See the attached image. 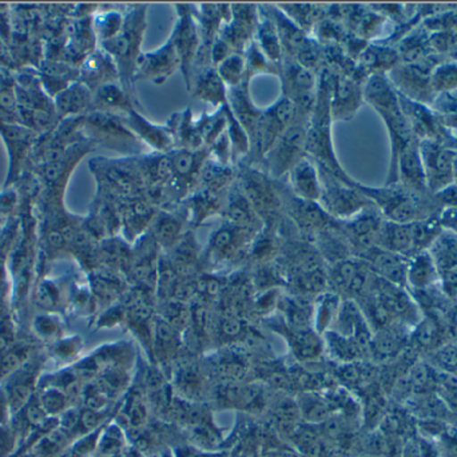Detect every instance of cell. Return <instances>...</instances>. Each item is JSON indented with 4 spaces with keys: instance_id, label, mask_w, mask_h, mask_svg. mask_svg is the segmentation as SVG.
<instances>
[{
    "instance_id": "cell-1",
    "label": "cell",
    "mask_w": 457,
    "mask_h": 457,
    "mask_svg": "<svg viewBox=\"0 0 457 457\" xmlns=\"http://www.w3.org/2000/svg\"><path fill=\"white\" fill-rule=\"evenodd\" d=\"M332 114H330V74L322 70L319 74L316 101L309 118L306 134V155L316 162L320 170L327 171L343 181L353 179L345 173L336 157L332 139Z\"/></svg>"
},
{
    "instance_id": "cell-2",
    "label": "cell",
    "mask_w": 457,
    "mask_h": 457,
    "mask_svg": "<svg viewBox=\"0 0 457 457\" xmlns=\"http://www.w3.org/2000/svg\"><path fill=\"white\" fill-rule=\"evenodd\" d=\"M147 26V4H133L125 11V21L117 37L102 43V50L112 56L120 72V83L136 96V70Z\"/></svg>"
},
{
    "instance_id": "cell-3",
    "label": "cell",
    "mask_w": 457,
    "mask_h": 457,
    "mask_svg": "<svg viewBox=\"0 0 457 457\" xmlns=\"http://www.w3.org/2000/svg\"><path fill=\"white\" fill-rule=\"evenodd\" d=\"M91 170L98 181L99 192L104 200L120 205L145 193V181L139 168L138 155L120 160L101 158L91 162Z\"/></svg>"
},
{
    "instance_id": "cell-4",
    "label": "cell",
    "mask_w": 457,
    "mask_h": 457,
    "mask_svg": "<svg viewBox=\"0 0 457 457\" xmlns=\"http://www.w3.org/2000/svg\"><path fill=\"white\" fill-rule=\"evenodd\" d=\"M237 182L265 227H273L284 211L277 181L258 166L241 162L237 165Z\"/></svg>"
},
{
    "instance_id": "cell-5",
    "label": "cell",
    "mask_w": 457,
    "mask_h": 457,
    "mask_svg": "<svg viewBox=\"0 0 457 457\" xmlns=\"http://www.w3.org/2000/svg\"><path fill=\"white\" fill-rule=\"evenodd\" d=\"M309 120L295 118L292 125L277 139L276 144L263 155L258 168L262 169L274 181H281L306 155V134Z\"/></svg>"
},
{
    "instance_id": "cell-6",
    "label": "cell",
    "mask_w": 457,
    "mask_h": 457,
    "mask_svg": "<svg viewBox=\"0 0 457 457\" xmlns=\"http://www.w3.org/2000/svg\"><path fill=\"white\" fill-rule=\"evenodd\" d=\"M320 179L321 195L319 204L333 220H351L367 211L370 200L360 190L356 181H343L322 170H320Z\"/></svg>"
},
{
    "instance_id": "cell-7",
    "label": "cell",
    "mask_w": 457,
    "mask_h": 457,
    "mask_svg": "<svg viewBox=\"0 0 457 457\" xmlns=\"http://www.w3.org/2000/svg\"><path fill=\"white\" fill-rule=\"evenodd\" d=\"M82 128L93 137L91 142L102 144L122 153L126 157L144 154V144L125 125L122 118L104 112H93L80 117Z\"/></svg>"
},
{
    "instance_id": "cell-8",
    "label": "cell",
    "mask_w": 457,
    "mask_h": 457,
    "mask_svg": "<svg viewBox=\"0 0 457 457\" xmlns=\"http://www.w3.org/2000/svg\"><path fill=\"white\" fill-rule=\"evenodd\" d=\"M293 120H295V104L287 96H279L273 104L263 109L257 138L250 147L249 157L244 162L253 166L260 165L263 155L292 125Z\"/></svg>"
},
{
    "instance_id": "cell-9",
    "label": "cell",
    "mask_w": 457,
    "mask_h": 457,
    "mask_svg": "<svg viewBox=\"0 0 457 457\" xmlns=\"http://www.w3.org/2000/svg\"><path fill=\"white\" fill-rule=\"evenodd\" d=\"M176 11V26L169 37L179 54L181 72L187 90H190L193 71H195V61H197L203 40H201L197 18H195V4H177Z\"/></svg>"
},
{
    "instance_id": "cell-10",
    "label": "cell",
    "mask_w": 457,
    "mask_h": 457,
    "mask_svg": "<svg viewBox=\"0 0 457 457\" xmlns=\"http://www.w3.org/2000/svg\"><path fill=\"white\" fill-rule=\"evenodd\" d=\"M120 118L144 146L150 147V152L165 154L177 149L176 114L171 115L166 125L152 122L139 110H131L129 114Z\"/></svg>"
},
{
    "instance_id": "cell-11",
    "label": "cell",
    "mask_w": 457,
    "mask_h": 457,
    "mask_svg": "<svg viewBox=\"0 0 457 457\" xmlns=\"http://www.w3.org/2000/svg\"><path fill=\"white\" fill-rule=\"evenodd\" d=\"M257 234L225 222L219 230L214 231L209 241L205 263L217 266L238 260L239 255L250 250Z\"/></svg>"
},
{
    "instance_id": "cell-12",
    "label": "cell",
    "mask_w": 457,
    "mask_h": 457,
    "mask_svg": "<svg viewBox=\"0 0 457 457\" xmlns=\"http://www.w3.org/2000/svg\"><path fill=\"white\" fill-rule=\"evenodd\" d=\"M177 70H181V61L169 37L157 50L141 54L137 63L136 82L147 80L153 85L162 86Z\"/></svg>"
},
{
    "instance_id": "cell-13",
    "label": "cell",
    "mask_w": 457,
    "mask_h": 457,
    "mask_svg": "<svg viewBox=\"0 0 457 457\" xmlns=\"http://www.w3.org/2000/svg\"><path fill=\"white\" fill-rule=\"evenodd\" d=\"M260 10L255 4H231V19L222 27L220 37L228 43L234 54L246 53L254 42Z\"/></svg>"
},
{
    "instance_id": "cell-14",
    "label": "cell",
    "mask_w": 457,
    "mask_h": 457,
    "mask_svg": "<svg viewBox=\"0 0 457 457\" xmlns=\"http://www.w3.org/2000/svg\"><path fill=\"white\" fill-rule=\"evenodd\" d=\"M362 96L364 94L356 79L349 75L330 74V114L333 122L351 120L359 110Z\"/></svg>"
},
{
    "instance_id": "cell-15",
    "label": "cell",
    "mask_w": 457,
    "mask_h": 457,
    "mask_svg": "<svg viewBox=\"0 0 457 457\" xmlns=\"http://www.w3.org/2000/svg\"><path fill=\"white\" fill-rule=\"evenodd\" d=\"M263 12L273 21L277 31H278L279 40H281L282 51H284V59H293L295 61L306 46L311 43L312 37L308 32L297 26L295 21H290L277 4L260 5Z\"/></svg>"
},
{
    "instance_id": "cell-16",
    "label": "cell",
    "mask_w": 457,
    "mask_h": 457,
    "mask_svg": "<svg viewBox=\"0 0 457 457\" xmlns=\"http://www.w3.org/2000/svg\"><path fill=\"white\" fill-rule=\"evenodd\" d=\"M281 181H284L289 192L295 197L319 203L321 195L320 170L316 162L308 155H305Z\"/></svg>"
},
{
    "instance_id": "cell-17",
    "label": "cell",
    "mask_w": 457,
    "mask_h": 457,
    "mask_svg": "<svg viewBox=\"0 0 457 457\" xmlns=\"http://www.w3.org/2000/svg\"><path fill=\"white\" fill-rule=\"evenodd\" d=\"M249 82H244L238 87L230 88L228 94V104L239 125L249 137L250 147L257 138L263 109L255 106L249 93Z\"/></svg>"
},
{
    "instance_id": "cell-18",
    "label": "cell",
    "mask_w": 457,
    "mask_h": 457,
    "mask_svg": "<svg viewBox=\"0 0 457 457\" xmlns=\"http://www.w3.org/2000/svg\"><path fill=\"white\" fill-rule=\"evenodd\" d=\"M222 213H224L227 222L234 225V227L245 228V230L253 231V233H260L262 230L263 222L261 221L260 217L257 216L254 209L250 205L249 200L242 192L237 179L228 187Z\"/></svg>"
},
{
    "instance_id": "cell-19",
    "label": "cell",
    "mask_w": 457,
    "mask_h": 457,
    "mask_svg": "<svg viewBox=\"0 0 457 457\" xmlns=\"http://www.w3.org/2000/svg\"><path fill=\"white\" fill-rule=\"evenodd\" d=\"M189 91L198 101L205 102L217 109H221L228 104V88L220 78L216 67L195 70Z\"/></svg>"
},
{
    "instance_id": "cell-20",
    "label": "cell",
    "mask_w": 457,
    "mask_h": 457,
    "mask_svg": "<svg viewBox=\"0 0 457 457\" xmlns=\"http://www.w3.org/2000/svg\"><path fill=\"white\" fill-rule=\"evenodd\" d=\"M120 82L117 64L104 50L90 54L82 69V83L88 90H98L102 86Z\"/></svg>"
},
{
    "instance_id": "cell-21",
    "label": "cell",
    "mask_w": 457,
    "mask_h": 457,
    "mask_svg": "<svg viewBox=\"0 0 457 457\" xmlns=\"http://www.w3.org/2000/svg\"><path fill=\"white\" fill-rule=\"evenodd\" d=\"M328 281L341 292L360 295L367 287L368 271L362 263L353 260H341L333 263Z\"/></svg>"
},
{
    "instance_id": "cell-22",
    "label": "cell",
    "mask_w": 457,
    "mask_h": 457,
    "mask_svg": "<svg viewBox=\"0 0 457 457\" xmlns=\"http://www.w3.org/2000/svg\"><path fill=\"white\" fill-rule=\"evenodd\" d=\"M136 96L129 94L120 82L102 86L94 94V109L96 112L125 117L131 110H139Z\"/></svg>"
},
{
    "instance_id": "cell-23",
    "label": "cell",
    "mask_w": 457,
    "mask_h": 457,
    "mask_svg": "<svg viewBox=\"0 0 457 457\" xmlns=\"http://www.w3.org/2000/svg\"><path fill=\"white\" fill-rule=\"evenodd\" d=\"M120 222L131 237L141 236L157 217V208L145 195L120 204Z\"/></svg>"
},
{
    "instance_id": "cell-24",
    "label": "cell",
    "mask_w": 457,
    "mask_h": 457,
    "mask_svg": "<svg viewBox=\"0 0 457 457\" xmlns=\"http://www.w3.org/2000/svg\"><path fill=\"white\" fill-rule=\"evenodd\" d=\"M227 192L213 193L208 190H195L184 201L187 212H189L190 224L201 225L206 219L224 212Z\"/></svg>"
},
{
    "instance_id": "cell-25",
    "label": "cell",
    "mask_w": 457,
    "mask_h": 457,
    "mask_svg": "<svg viewBox=\"0 0 457 457\" xmlns=\"http://www.w3.org/2000/svg\"><path fill=\"white\" fill-rule=\"evenodd\" d=\"M258 10H260V16H258L254 42L271 63L281 66L282 61H284V51H282L278 31L274 26L273 21L263 12L262 8L260 7Z\"/></svg>"
},
{
    "instance_id": "cell-26",
    "label": "cell",
    "mask_w": 457,
    "mask_h": 457,
    "mask_svg": "<svg viewBox=\"0 0 457 457\" xmlns=\"http://www.w3.org/2000/svg\"><path fill=\"white\" fill-rule=\"evenodd\" d=\"M185 220L174 211H162L153 222V233L155 242L165 249L171 250L184 237Z\"/></svg>"
},
{
    "instance_id": "cell-27",
    "label": "cell",
    "mask_w": 457,
    "mask_h": 457,
    "mask_svg": "<svg viewBox=\"0 0 457 457\" xmlns=\"http://www.w3.org/2000/svg\"><path fill=\"white\" fill-rule=\"evenodd\" d=\"M277 7L290 19L295 21L300 29L311 35L312 29H314L320 21L327 16L328 10L321 8L320 4H277Z\"/></svg>"
},
{
    "instance_id": "cell-28",
    "label": "cell",
    "mask_w": 457,
    "mask_h": 457,
    "mask_svg": "<svg viewBox=\"0 0 457 457\" xmlns=\"http://www.w3.org/2000/svg\"><path fill=\"white\" fill-rule=\"evenodd\" d=\"M195 126H197L198 133H200L204 144L209 149L220 137L227 133L228 118L224 107L217 109L212 114L204 112L200 117L195 118Z\"/></svg>"
},
{
    "instance_id": "cell-29",
    "label": "cell",
    "mask_w": 457,
    "mask_h": 457,
    "mask_svg": "<svg viewBox=\"0 0 457 457\" xmlns=\"http://www.w3.org/2000/svg\"><path fill=\"white\" fill-rule=\"evenodd\" d=\"M426 179L429 177L432 184H445L453 171V155L450 152L442 149L429 150L426 155Z\"/></svg>"
},
{
    "instance_id": "cell-30",
    "label": "cell",
    "mask_w": 457,
    "mask_h": 457,
    "mask_svg": "<svg viewBox=\"0 0 457 457\" xmlns=\"http://www.w3.org/2000/svg\"><path fill=\"white\" fill-rule=\"evenodd\" d=\"M216 70L228 90L246 82V62L242 54H231Z\"/></svg>"
},
{
    "instance_id": "cell-31",
    "label": "cell",
    "mask_w": 457,
    "mask_h": 457,
    "mask_svg": "<svg viewBox=\"0 0 457 457\" xmlns=\"http://www.w3.org/2000/svg\"><path fill=\"white\" fill-rule=\"evenodd\" d=\"M123 21H125V13L117 10L106 11L94 18V35L96 39H99L101 45L117 37L118 32L122 29Z\"/></svg>"
},
{
    "instance_id": "cell-32",
    "label": "cell",
    "mask_w": 457,
    "mask_h": 457,
    "mask_svg": "<svg viewBox=\"0 0 457 457\" xmlns=\"http://www.w3.org/2000/svg\"><path fill=\"white\" fill-rule=\"evenodd\" d=\"M246 62V82H252L253 78L261 74H271L278 77L279 66L271 63L262 51L258 47L257 43L253 42L244 54Z\"/></svg>"
},
{
    "instance_id": "cell-33",
    "label": "cell",
    "mask_w": 457,
    "mask_h": 457,
    "mask_svg": "<svg viewBox=\"0 0 457 457\" xmlns=\"http://www.w3.org/2000/svg\"><path fill=\"white\" fill-rule=\"evenodd\" d=\"M177 330L163 319H157L154 325V346L160 359H170L177 351Z\"/></svg>"
},
{
    "instance_id": "cell-34",
    "label": "cell",
    "mask_w": 457,
    "mask_h": 457,
    "mask_svg": "<svg viewBox=\"0 0 457 457\" xmlns=\"http://www.w3.org/2000/svg\"><path fill=\"white\" fill-rule=\"evenodd\" d=\"M292 340V348L298 359L312 360L316 359L321 352V343L320 338L313 332L305 328V329H293L290 333Z\"/></svg>"
},
{
    "instance_id": "cell-35",
    "label": "cell",
    "mask_w": 457,
    "mask_h": 457,
    "mask_svg": "<svg viewBox=\"0 0 457 457\" xmlns=\"http://www.w3.org/2000/svg\"><path fill=\"white\" fill-rule=\"evenodd\" d=\"M373 265L392 281H399L402 276V263L391 253H378L372 257Z\"/></svg>"
},
{
    "instance_id": "cell-36",
    "label": "cell",
    "mask_w": 457,
    "mask_h": 457,
    "mask_svg": "<svg viewBox=\"0 0 457 457\" xmlns=\"http://www.w3.org/2000/svg\"><path fill=\"white\" fill-rule=\"evenodd\" d=\"M220 375L225 378H241L245 375L246 370V365H245L244 360L237 354H230V356L222 357L220 360V364L217 365Z\"/></svg>"
},
{
    "instance_id": "cell-37",
    "label": "cell",
    "mask_w": 457,
    "mask_h": 457,
    "mask_svg": "<svg viewBox=\"0 0 457 457\" xmlns=\"http://www.w3.org/2000/svg\"><path fill=\"white\" fill-rule=\"evenodd\" d=\"M179 386L189 394H195L203 386V376L193 367L185 368L179 373Z\"/></svg>"
}]
</instances>
